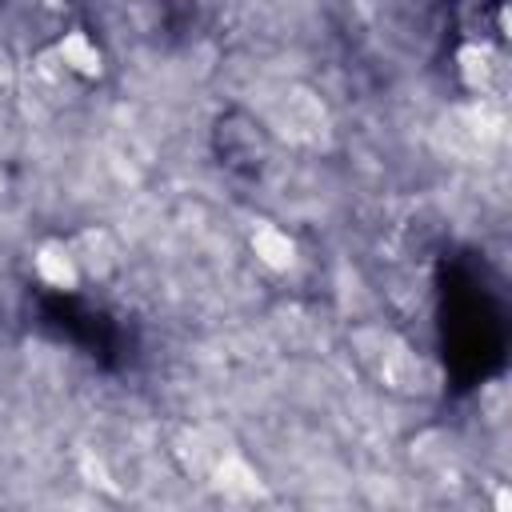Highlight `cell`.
I'll list each match as a JSON object with an SVG mask.
<instances>
[{
  "label": "cell",
  "instance_id": "3957f363",
  "mask_svg": "<svg viewBox=\"0 0 512 512\" xmlns=\"http://www.w3.org/2000/svg\"><path fill=\"white\" fill-rule=\"evenodd\" d=\"M252 248H256V256H260L268 268H288V264L296 260V244H292L280 228H272V224H260V228L252 232Z\"/></svg>",
  "mask_w": 512,
  "mask_h": 512
},
{
  "label": "cell",
  "instance_id": "277c9868",
  "mask_svg": "<svg viewBox=\"0 0 512 512\" xmlns=\"http://www.w3.org/2000/svg\"><path fill=\"white\" fill-rule=\"evenodd\" d=\"M60 60L72 68V72H84V76H96L100 72V52L96 44L84 36V32H68L60 40Z\"/></svg>",
  "mask_w": 512,
  "mask_h": 512
},
{
  "label": "cell",
  "instance_id": "7a4b0ae2",
  "mask_svg": "<svg viewBox=\"0 0 512 512\" xmlns=\"http://www.w3.org/2000/svg\"><path fill=\"white\" fill-rule=\"evenodd\" d=\"M36 272H40L48 284H56V288H76V280H80L76 256H72V248H64V244H44V248L36 252Z\"/></svg>",
  "mask_w": 512,
  "mask_h": 512
},
{
  "label": "cell",
  "instance_id": "5b68a950",
  "mask_svg": "<svg viewBox=\"0 0 512 512\" xmlns=\"http://www.w3.org/2000/svg\"><path fill=\"white\" fill-rule=\"evenodd\" d=\"M220 484L240 488V492H256V488H260V476H256L240 456H228V460L220 464Z\"/></svg>",
  "mask_w": 512,
  "mask_h": 512
},
{
  "label": "cell",
  "instance_id": "6da1fadb",
  "mask_svg": "<svg viewBox=\"0 0 512 512\" xmlns=\"http://www.w3.org/2000/svg\"><path fill=\"white\" fill-rule=\"evenodd\" d=\"M460 68H464V80L472 84V92H480V96H488V92L504 80V64H500V56H496L488 44L464 48V52H460Z\"/></svg>",
  "mask_w": 512,
  "mask_h": 512
}]
</instances>
